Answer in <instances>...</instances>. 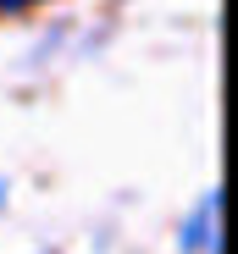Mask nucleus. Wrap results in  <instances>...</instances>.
Instances as JSON below:
<instances>
[{"label": "nucleus", "instance_id": "f257e3e1", "mask_svg": "<svg viewBox=\"0 0 238 254\" xmlns=\"http://www.w3.org/2000/svg\"><path fill=\"white\" fill-rule=\"evenodd\" d=\"M22 6H33V0H0V11H22Z\"/></svg>", "mask_w": 238, "mask_h": 254}]
</instances>
